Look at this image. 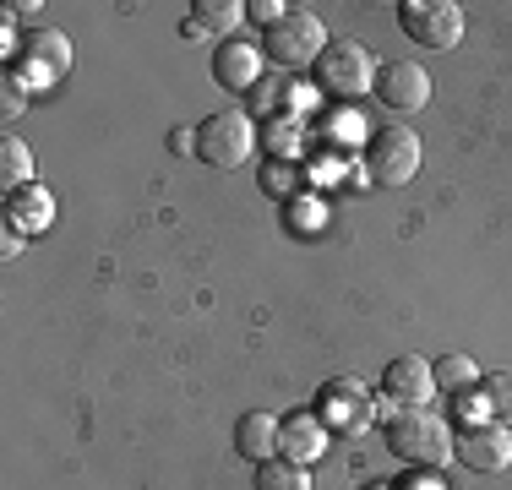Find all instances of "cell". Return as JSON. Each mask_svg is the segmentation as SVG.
I'll list each match as a JSON object with an SVG mask.
<instances>
[{
    "label": "cell",
    "mask_w": 512,
    "mask_h": 490,
    "mask_svg": "<svg viewBox=\"0 0 512 490\" xmlns=\"http://www.w3.org/2000/svg\"><path fill=\"white\" fill-rule=\"evenodd\" d=\"M387 452L404 458L409 469H442L447 458H458V441L447 431L442 414L431 409H398L387 420Z\"/></svg>",
    "instance_id": "obj_1"
},
{
    "label": "cell",
    "mask_w": 512,
    "mask_h": 490,
    "mask_svg": "<svg viewBox=\"0 0 512 490\" xmlns=\"http://www.w3.org/2000/svg\"><path fill=\"white\" fill-rule=\"evenodd\" d=\"M420 158H425V147L409 126H382V131L365 137L360 175L371 180V186H409V180L420 175Z\"/></svg>",
    "instance_id": "obj_2"
},
{
    "label": "cell",
    "mask_w": 512,
    "mask_h": 490,
    "mask_svg": "<svg viewBox=\"0 0 512 490\" xmlns=\"http://www.w3.org/2000/svg\"><path fill=\"white\" fill-rule=\"evenodd\" d=\"M262 55L273 60V66H284V71L316 66V60L327 55V28H322V17H316V11H289L284 22H273V28H267Z\"/></svg>",
    "instance_id": "obj_3"
},
{
    "label": "cell",
    "mask_w": 512,
    "mask_h": 490,
    "mask_svg": "<svg viewBox=\"0 0 512 490\" xmlns=\"http://www.w3.org/2000/svg\"><path fill=\"white\" fill-rule=\"evenodd\" d=\"M256 142H262V137H256L251 115H240V109H218V115H207L197 126V158H207L213 169L251 164Z\"/></svg>",
    "instance_id": "obj_4"
},
{
    "label": "cell",
    "mask_w": 512,
    "mask_h": 490,
    "mask_svg": "<svg viewBox=\"0 0 512 490\" xmlns=\"http://www.w3.org/2000/svg\"><path fill=\"white\" fill-rule=\"evenodd\" d=\"M316 82H322V93H333V98H365V93H376V60H371V49L355 44V39H338V44H327V55L316 60Z\"/></svg>",
    "instance_id": "obj_5"
},
{
    "label": "cell",
    "mask_w": 512,
    "mask_h": 490,
    "mask_svg": "<svg viewBox=\"0 0 512 490\" xmlns=\"http://www.w3.org/2000/svg\"><path fill=\"white\" fill-rule=\"evenodd\" d=\"M398 28L425 49H458L463 44V6L458 0H404Z\"/></svg>",
    "instance_id": "obj_6"
},
{
    "label": "cell",
    "mask_w": 512,
    "mask_h": 490,
    "mask_svg": "<svg viewBox=\"0 0 512 490\" xmlns=\"http://www.w3.org/2000/svg\"><path fill=\"white\" fill-rule=\"evenodd\" d=\"M316 420H322L327 431H338V436H360V431L376 425V403H371V392H365V382L338 376V382H327L322 392H316Z\"/></svg>",
    "instance_id": "obj_7"
},
{
    "label": "cell",
    "mask_w": 512,
    "mask_h": 490,
    "mask_svg": "<svg viewBox=\"0 0 512 490\" xmlns=\"http://www.w3.org/2000/svg\"><path fill=\"white\" fill-rule=\"evenodd\" d=\"M66 71H71V44H66V33L33 28L22 66H11V82H22V88H44V82H60Z\"/></svg>",
    "instance_id": "obj_8"
},
{
    "label": "cell",
    "mask_w": 512,
    "mask_h": 490,
    "mask_svg": "<svg viewBox=\"0 0 512 490\" xmlns=\"http://www.w3.org/2000/svg\"><path fill=\"white\" fill-rule=\"evenodd\" d=\"M376 98L398 115H414V109L431 104V71L420 60H393V66L376 71Z\"/></svg>",
    "instance_id": "obj_9"
},
{
    "label": "cell",
    "mask_w": 512,
    "mask_h": 490,
    "mask_svg": "<svg viewBox=\"0 0 512 490\" xmlns=\"http://www.w3.org/2000/svg\"><path fill=\"white\" fill-rule=\"evenodd\" d=\"M458 458L469 463L474 474H502V469H512V431L502 420L469 425V431L458 436Z\"/></svg>",
    "instance_id": "obj_10"
},
{
    "label": "cell",
    "mask_w": 512,
    "mask_h": 490,
    "mask_svg": "<svg viewBox=\"0 0 512 490\" xmlns=\"http://www.w3.org/2000/svg\"><path fill=\"white\" fill-rule=\"evenodd\" d=\"M382 392H387L393 409H431L436 376H431V365H425L420 354H404V360H393L382 371Z\"/></svg>",
    "instance_id": "obj_11"
},
{
    "label": "cell",
    "mask_w": 512,
    "mask_h": 490,
    "mask_svg": "<svg viewBox=\"0 0 512 490\" xmlns=\"http://www.w3.org/2000/svg\"><path fill=\"white\" fill-rule=\"evenodd\" d=\"M262 66H267V55H262V44H251V39H224L213 55V77H218V88H229V93H251L256 82H262Z\"/></svg>",
    "instance_id": "obj_12"
},
{
    "label": "cell",
    "mask_w": 512,
    "mask_h": 490,
    "mask_svg": "<svg viewBox=\"0 0 512 490\" xmlns=\"http://www.w3.org/2000/svg\"><path fill=\"white\" fill-rule=\"evenodd\" d=\"M327 441H333V431L316 420V409L311 414L300 409V414H289L284 431H278V458H295V463H306V469H311V463L327 452Z\"/></svg>",
    "instance_id": "obj_13"
},
{
    "label": "cell",
    "mask_w": 512,
    "mask_h": 490,
    "mask_svg": "<svg viewBox=\"0 0 512 490\" xmlns=\"http://www.w3.org/2000/svg\"><path fill=\"white\" fill-rule=\"evenodd\" d=\"M278 431H284V420H278V414H246V420L235 425V452L246 463L278 458Z\"/></svg>",
    "instance_id": "obj_14"
},
{
    "label": "cell",
    "mask_w": 512,
    "mask_h": 490,
    "mask_svg": "<svg viewBox=\"0 0 512 490\" xmlns=\"http://www.w3.org/2000/svg\"><path fill=\"white\" fill-rule=\"evenodd\" d=\"M191 11H197L191 22H197L207 39H235V28L246 22V6H240V0H197Z\"/></svg>",
    "instance_id": "obj_15"
},
{
    "label": "cell",
    "mask_w": 512,
    "mask_h": 490,
    "mask_svg": "<svg viewBox=\"0 0 512 490\" xmlns=\"http://www.w3.org/2000/svg\"><path fill=\"white\" fill-rule=\"evenodd\" d=\"M431 376H436V392H453V398L480 387V365H474L469 354H442V360L431 365Z\"/></svg>",
    "instance_id": "obj_16"
},
{
    "label": "cell",
    "mask_w": 512,
    "mask_h": 490,
    "mask_svg": "<svg viewBox=\"0 0 512 490\" xmlns=\"http://www.w3.org/2000/svg\"><path fill=\"white\" fill-rule=\"evenodd\" d=\"M50 213H55V202H50V196H44L39 186H33V191H11V218H6V224H11V229H28V235H39V229L50 224Z\"/></svg>",
    "instance_id": "obj_17"
},
{
    "label": "cell",
    "mask_w": 512,
    "mask_h": 490,
    "mask_svg": "<svg viewBox=\"0 0 512 490\" xmlns=\"http://www.w3.org/2000/svg\"><path fill=\"white\" fill-rule=\"evenodd\" d=\"M256 490H311V469L295 458H267L256 463Z\"/></svg>",
    "instance_id": "obj_18"
},
{
    "label": "cell",
    "mask_w": 512,
    "mask_h": 490,
    "mask_svg": "<svg viewBox=\"0 0 512 490\" xmlns=\"http://www.w3.org/2000/svg\"><path fill=\"white\" fill-rule=\"evenodd\" d=\"M33 180V147L28 142H17V137H6L0 142V186H6V196L11 191H22Z\"/></svg>",
    "instance_id": "obj_19"
},
{
    "label": "cell",
    "mask_w": 512,
    "mask_h": 490,
    "mask_svg": "<svg viewBox=\"0 0 512 490\" xmlns=\"http://www.w3.org/2000/svg\"><path fill=\"white\" fill-rule=\"evenodd\" d=\"M262 186L273 191V196H284V202H295L306 180H300V164H295V158H267V169H262Z\"/></svg>",
    "instance_id": "obj_20"
},
{
    "label": "cell",
    "mask_w": 512,
    "mask_h": 490,
    "mask_svg": "<svg viewBox=\"0 0 512 490\" xmlns=\"http://www.w3.org/2000/svg\"><path fill=\"white\" fill-rule=\"evenodd\" d=\"M480 392H485V403H491V420L512 425V371H485Z\"/></svg>",
    "instance_id": "obj_21"
},
{
    "label": "cell",
    "mask_w": 512,
    "mask_h": 490,
    "mask_svg": "<svg viewBox=\"0 0 512 490\" xmlns=\"http://www.w3.org/2000/svg\"><path fill=\"white\" fill-rule=\"evenodd\" d=\"M267 147H273V158H295V153H300V126L278 120V126L267 131Z\"/></svg>",
    "instance_id": "obj_22"
},
{
    "label": "cell",
    "mask_w": 512,
    "mask_h": 490,
    "mask_svg": "<svg viewBox=\"0 0 512 490\" xmlns=\"http://www.w3.org/2000/svg\"><path fill=\"white\" fill-rule=\"evenodd\" d=\"M289 224H300V235H316V224H322V207L306 202V196H295V202H289Z\"/></svg>",
    "instance_id": "obj_23"
},
{
    "label": "cell",
    "mask_w": 512,
    "mask_h": 490,
    "mask_svg": "<svg viewBox=\"0 0 512 490\" xmlns=\"http://www.w3.org/2000/svg\"><path fill=\"white\" fill-rule=\"evenodd\" d=\"M246 17H251V22H262V28H273V22H284V17H289V6H284V0H251Z\"/></svg>",
    "instance_id": "obj_24"
},
{
    "label": "cell",
    "mask_w": 512,
    "mask_h": 490,
    "mask_svg": "<svg viewBox=\"0 0 512 490\" xmlns=\"http://www.w3.org/2000/svg\"><path fill=\"white\" fill-rule=\"evenodd\" d=\"M22 93H28V88L6 77V104H0V115H6V120H11V115H22V104H28V98H22Z\"/></svg>",
    "instance_id": "obj_25"
},
{
    "label": "cell",
    "mask_w": 512,
    "mask_h": 490,
    "mask_svg": "<svg viewBox=\"0 0 512 490\" xmlns=\"http://www.w3.org/2000/svg\"><path fill=\"white\" fill-rule=\"evenodd\" d=\"M393 490H442V480H436V469H414V480L393 485Z\"/></svg>",
    "instance_id": "obj_26"
},
{
    "label": "cell",
    "mask_w": 512,
    "mask_h": 490,
    "mask_svg": "<svg viewBox=\"0 0 512 490\" xmlns=\"http://www.w3.org/2000/svg\"><path fill=\"white\" fill-rule=\"evenodd\" d=\"M175 153H180V158L197 153V126H180V131H175Z\"/></svg>",
    "instance_id": "obj_27"
},
{
    "label": "cell",
    "mask_w": 512,
    "mask_h": 490,
    "mask_svg": "<svg viewBox=\"0 0 512 490\" xmlns=\"http://www.w3.org/2000/svg\"><path fill=\"white\" fill-rule=\"evenodd\" d=\"M22 251V235H17V229H11L6 224V235H0V256H6V262H11V256H17Z\"/></svg>",
    "instance_id": "obj_28"
},
{
    "label": "cell",
    "mask_w": 512,
    "mask_h": 490,
    "mask_svg": "<svg viewBox=\"0 0 512 490\" xmlns=\"http://www.w3.org/2000/svg\"><path fill=\"white\" fill-rule=\"evenodd\" d=\"M371 490H393V485H371Z\"/></svg>",
    "instance_id": "obj_29"
}]
</instances>
